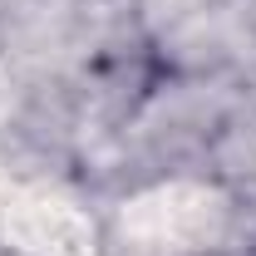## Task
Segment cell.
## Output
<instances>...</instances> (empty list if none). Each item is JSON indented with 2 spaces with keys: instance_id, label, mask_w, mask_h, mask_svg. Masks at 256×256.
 Returning a JSON list of instances; mask_svg holds the SVG:
<instances>
[{
  "instance_id": "cell-1",
  "label": "cell",
  "mask_w": 256,
  "mask_h": 256,
  "mask_svg": "<svg viewBox=\"0 0 256 256\" xmlns=\"http://www.w3.org/2000/svg\"><path fill=\"white\" fill-rule=\"evenodd\" d=\"M212 256H256V242H246V246H232V252H212Z\"/></svg>"
}]
</instances>
